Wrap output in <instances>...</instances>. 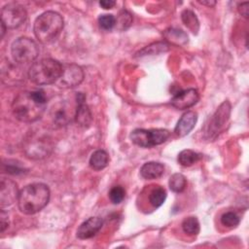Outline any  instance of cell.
Wrapping results in <instances>:
<instances>
[{
    "label": "cell",
    "mask_w": 249,
    "mask_h": 249,
    "mask_svg": "<svg viewBox=\"0 0 249 249\" xmlns=\"http://www.w3.org/2000/svg\"><path fill=\"white\" fill-rule=\"evenodd\" d=\"M103 220L100 217H89L83 222L77 230V237L80 239H89L94 236L102 228Z\"/></svg>",
    "instance_id": "13"
},
{
    "label": "cell",
    "mask_w": 249,
    "mask_h": 249,
    "mask_svg": "<svg viewBox=\"0 0 249 249\" xmlns=\"http://www.w3.org/2000/svg\"><path fill=\"white\" fill-rule=\"evenodd\" d=\"M2 169L4 172H7L9 174L17 175L24 172V168L20 165V162L16 160H8L7 163L2 164Z\"/></svg>",
    "instance_id": "29"
},
{
    "label": "cell",
    "mask_w": 249,
    "mask_h": 249,
    "mask_svg": "<svg viewBox=\"0 0 249 249\" xmlns=\"http://www.w3.org/2000/svg\"><path fill=\"white\" fill-rule=\"evenodd\" d=\"M50 196V189L46 184H29L19 191L17 200L18 209L23 214L33 215L41 211L48 204Z\"/></svg>",
    "instance_id": "2"
},
{
    "label": "cell",
    "mask_w": 249,
    "mask_h": 249,
    "mask_svg": "<svg viewBox=\"0 0 249 249\" xmlns=\"http://www.w3.org/2000/svg\"><path fill=\"white\" fill-rule=\"evenodd\" d=\"M84 80V71L81 66L75 63L62 64L61 75L58 79V85L63 88H74L79 86Z\"/></svg>",
    "instance_id": "9"
},
{
    "label": "cell",
    "mask_w": 249,
    "mask_h": 249,
    "mask_svg": "<svg viewBox=\"0 0 249 249\" xmlns=\"http://www.w3.org/2000/svg\"><path fill=\"white\" fill-rule=\"evenodd\" d=\"M7 27L4 25V23L1 22V38L4 37V34H5V31H6Z\"/></svg>",
    "instance_id": "34"
},
{
    "label": "cell",
    "mask_w": 249,
    "mask_h": 249,
    "mask_svg": "<svg viewBox=\"0 0 249 249\" xmlns=\"http://www.w3.org/2000/svg\"><path fill=\"white\" fill-rule=\"evenodd\" d=\"M109 156L104 150H96L92 153L89 159V166L96 171L102 170L108 165Z\"/></svg>",
    "instance_id": "18"
},
{
    "label": "cell",
    "mask_w": 249,
    "mask_h": 249,
    "mask_svg": "<svg viewBox=\"0 0 249 249\" xmlns=\"http://www.w3.org/2000/svg\"><path fill=\"white\" fill-rule=\"evenodd\" d=\"M164 172V166L158 161H149L140 168V175L146 180H153L160 178Z\"/></svg>",
    "instance_id": "16"
},
{
    "label": "cell",
    "mask_w": 249,
    "mask_h": 249,
    "mask_svg": "<svg viewBox=\"0 0 249 249\" xmlns=\"http://www.w3.org/2000/svg\"><path fill=\"white\" fill-rule=\"evenodd\" d=\"M169 49L168 44L165 42H157L152 45H149L139 51L136 53V56H143V55H148V54H158L160 53H165Z\"/></svg>",
    "instance_id": "21"
},
{
    "label": "cell",
    "mask_w": 249,
    "mask_h": 249,
    "mask_svg": "<svg viewBox=\"0 0 249 249\" xmlns=\"http://www.w3.org/2000/svg\"><path fill=\"white\" fill-rule=\"evenodd\" d=\"M18 190L17 184L6 178H2L0 182V203L1 206H9L13 204L18 197Z\"/></svg>",
    "instance_id": "12"
},
{
    "label": "cell",
    "mask_w": 249,
    "mask_h": 249,
    "mask_svg": "<svg viewBox=\"0 0 249 249\" xmlns=\"http://www.w3.org/2000/svg\"><path fill=\"white\" fill-rule=\"evenodd\" d=\"M239 222H240L239 216L235 212H232V211L225 212L221 216L222 225L225 227H228V228H235L236 226H238Z\"/></svg>",
    "instance_id": "26"
},
{
    "label": "cell",
    "mask_w": 249,
    "mask_h": 249,
    "mask_svg": "<svg viewBox=\"0 0 249 249\" xmlns=\"http://www.w3.org/2000/svg\"><path fill=\"white\" fill-rule=\"evenodd\" d=\"M166 198V191L161 187L154 188L149 195V201L151 205L155 208L160 207L163 204Z\"/></svg>",
    "instance_id": "23"
},
{
    "label": "cell",
    "mask_w": 249,
    "mask_h": 249,
    "mask_svg": "<svg viewBox=\"0 0 249 249\" xmlns=\"http://www.w3.org/2000/svg\"><path fill=\"white\" fill-rule=\"evenodd\" d=\"M125 196V191L122 186H114L109 192V198L114 204L121 203Z\"/></svg>",
    "instance_id": "28"
},
{
    "label": "cell",
    "mask_w": 249,
    "mask_h": 249,
    "mask_svg": "<svg viewBox=\"0 0 249 249\" xmlns=\"http://www.w3.org/2000/svg\"><path fill=\"white\" fill-rule=\"evenodd\" d=\"M76 123L83 127H89L92 122V115L86 103V96L82 92L76 94V108L75 117Z\"/></svg>",
    "instance_id": "10"
},
{
    "label": "cell",
    "mask_w": 249,
    "mask_h": 249,
    "mask_svg": "<svg viewBox=\"0 0 249 249\" xmlns=\"http://www.w3.org/2000/svg\"><path fill=\"white\" fill-rule=\"evenodd\" d=\"M27 18L25 8L18 3H9L2 8L1 22L10 29L17 28L21 25Z\"/></svg>",
    "instance_id": "8"
},
{
    "label": "cell",
    "mask_w": 249,
    "mask_h": 249,
    "mask_svg": "<svg viewBox=\"0 0 249 249\" xmlns=\"http://www.w3.org/2000/svg\"><path fill=\"white\" fill-rule=\"evenodd\" d=\"M99 5L103 9L108 10V9H112L116 5V2L112 1V0H102V1L99 2Z\"/></svg>",
    "instance_id": "32"
},
{
    "label": "cell",
    "mask_w": 249,
    "mask_h": 249,
    "mask_svg": "<svg viewBox=\"0 0 249 249\" xmlns=\"http://www.w3.org/2000/svg\"><path fill=\"white\" fill-rule=\"evenodd\" d=\"M199 99L196 89H189L176 93L171 99V105L178 110H185L194 106Z\"/></svg>",
    "instance_id": "11"
},
{
    "label": "cell",
    "mask_w": 249,
    "mask_h": 249,
    "mask_svg": "<svg viewBox=\"0 0 249 249\" xmlns=\"http://www.w3.org/2000/svg\"><path fill=\"white\" fill-rule=\"evenodd\" d=\"M9 226V217L8 213L5 212L4 209H1L0 212V231L3 232Z\"/></svg>",
    "instance_id": "30"
},
{
    "label": "cell",
    "mask_w": 249,
    "mask_h": 249,
    "mask_svg": "<svg viewBox=\"0 0 249 249\" xmlns=\"http://www.w3.org/2000/svg\"><path fill=\"white\" fill-rule=\"evenodd\" d=\"M70 107L66 102H58L56 103L51 110V118L53 123L58 126H62L67 124L71 121V117H75V114L69 112Z\"/></svg>",
    "instance_id": "15"
},
{
    "label": "cell",
    "mask_w": 249,
    "mask_h": 249,
    "mask_svg": "<svg viewBox=\"0 0 249 249\" xmlns=\"http://www.w3.org/2000/svg\"><path fill=\"white\" fill-rule=\"evenodd\" d=\"M164 38L175 46H184L188 43V35L181 29L168 28L163 32Z\"/></svg>",
    "instance_id": "17"
},
{
    "label": "cell",
    "mask_w": 249,
    "mask_h": 249,
    "mask_svg": "<svg viewBox=\"0 0 249 249\" xmlns=\"http://www.w3.org/2000/svg\"><path fill=\"white\" fill-rule=\"evenodd\" d=\"M182 230L189 235H196L199 232L200 227L196 217L185 218L182 222Z\"/></svg>",
    "instance_id": "24"
},
{
    "label": "cell",
    "mask_w": 249,
    "mask_h": 249,
    "mask_svg": "<svg viewBox=\"0 0 249 249\" xmlns=\"http://www.w3.org/2000/svg\"><path fill=\"white\" fill-rule=\"evenodd\" d=\"M11 53L16 62L19 64H26L37 58L39 49L32 39L28 37H20L12 44Z\"/></svg>",
    "instance_id": "6"
},
{
    "label": "cell",
    "mask_w": 249,
    "mask_h": 249,
    "mask_svg": "<svg viewBox=\"0 0 249 249\" xmlns=\"http://www.w3.org/2000/svg\"><path fill=\"white\" fill-rule=\"evenodd\" d=\"M231 103L229 100H225L213 114L210 122L207 125V129L205 131V136L207 139H215L226 127L230 116H231Z\"/></svg>",
    "instance_id": "7"
},
{
    "label": "cell",
    "mask_w": 249,
    "mask_h": 249,
    "mask_svg": "<svg viewBox=\"0 0 249 249\" xmlns=\"http://www.w3.org/2000/svg\"><path fill=\"white\" fill-rule=\"evenodd\" d=\"M132 23V16L129 12L122 11L116 18V27L119 30H126Z\"/></svg>",
    "instance_id": "25"
},
{
    "label": "cell",
    "mask_w": 249,
    "mask_h": 249,
    "mask_svg": "<svg viewBox=\"0 0 249 249\" xmlns=\"http://www.w3.org/2000/svg\"><path fill=\"white\" fill-rule=\"evenodd\" d=\"M198 2L202 5H206V6H209V7H212V6L216 5L215 1H198Z\"/></svg>",
    "instance_id": "33"
},
{
    "label": "cell",
    "mask_w": 249,
    "mask_h": 249,
    "mask_svg": "<svg viewBox=\"0 0 249 249\" xmlns=\"http://www.w3.org/2000/svg\"><path fill=\"white\" fill-rule=\"evenodd\" d=\"M197 122V114L194 111H188L182 115V117L177 122V124L174 128V133L179 136L183 137L188 135L192 129L195 127Z\"/></svg>",
    "instance_id": "14"
},
{
    "label": "cell",
    "mask_w": 249,
    "mask_h": 249,
    "mask_svg": "<svg viewBox=\"0 0 249 249\" xmlns=\"http://www.w3.org/2000/svg\"><path fill=\"white\" fill-rule=\"evenodd\" d=\"M62 64L53 58H43L32 63L28 70V78L36 85H51L58 81Z\"/></svg>",
    "instance_id": "4"
},
{
    "label": "cell",
    "mask_w": 249,
    "mask_h": 249,
    "mask_svg": "<svg viewBox=\"0 0 249 249\" xmlns=\"http://www.w3.org/2000/svg\"><path fill=\"white\" fill-rule=\"evenodd\" d=\"M63 26V18L58 13L47 11L35 19L33 31L40 43L50 44L59 36Z\"/></svg>",
    "instance_id": "3"
},
{
    "label": "cell",
    "mask_w": 249,
    "mask_h": 249,
    "mask_svg": "<svg viewBox=\"0 0 249 249\" xmlns=\"http://www.w3.org/2000/svg\"><path fill=\"white\" fill-rule=\"evenodd\" d=\"M238 12L241 16H243L244 18H248V14H249V9H248V2H243L241 4L238 5Z\"/></svg>",
    "instance_id": "31"
},
{
    "label": "cell",
    "mask_w": 249,
    "mask_h": 249,
    "mask_svg": "<svg viewBox=\"0 0 249 249\" xmlns=\"http://www.w3.org/2000/svg\"><path fill=\"white\" fill-rule=\"evenodd\" d=\"M98 24L101 29L110 31L116 26V18L111 14L100 15L98 18Z\"/></svg>",
    "instance_id": "27"
},
{
    "label": "cell",
    "mask_w": 249,
    "mask_h": 249,
    "mask_svg": "<svg viewBox=\"0 0 249 249\" xmlns=\"http://www.w3.org/2000/svg\"><path fill=\"white\" fill-rule=\"evenodd\" d=\"M181 18L187 28H189L195 34L197 33L199 29V22L194 12L191 10H184L181 14Z\"/></svg>",
    "instance_id": "19"
},
{
    "label": "cell",
    "mask_w": 249,
    "mask_h": 249,
    "mask_svg": "<svg viewBox=\"0 0 249 249\" xmlns=\"http://www.w3.org/2000/svg\"><path fill=\"white\" fill-rule=\"evenodd\" d=\"M47 98L43 90L21 91L14 99L12 109L14 116L20 122L33 123L45 112Z\"/></svg>",
    "instance_id": "1"
},
{
    "label": "cell",
    "mask_w": 249,
    "mask_h": 249,
    "mask_svg": "<svg viewBox=\"0 0 249 249\" xmlns=\"http://www.w3.org/2000/svg\"><path fill=\"white\" fill-rule=\"evenodd\" d=\"M199 160L200 155L190 149H185L181 151L178 155V162L182 166H191Z\"/></svg>",
    "instance_id": "20"
},
{
    "label": "cell",
    "mask_w": 249,
    "mask_h": 249,
    "mask_svg": "<svg viewBox=\"0 0 249 249\" xmlns=\"http://www.w3.org/2000/svg\"><path fill=\"white\" fill-rule=\"evenodd\" d=\"M169 188L174 193H182L187 186L186 177L181 173H174L170 176L168 181Z\"/></svg>",
    "instance_id": "22"
},
{
    "label": "cell",
    "mask_w": 249,
    "mask_h": 249,
    "mask_svg": "<svg viewBox=\"0 0 249 249\" xmlns=\"http://www.w3.org/2000/svg\"><path fill=\"white\" fill-rule=\"evenodd\" d=\"M170 136V132L163 128L143 129L136 128L130 133V140L139 147L150 148L164 143Z\"/></svg>",
    "instance_id": "5"
}]
</instances>
